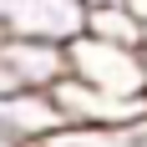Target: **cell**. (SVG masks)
Returning a JSON list of instances; mask_svg holds the SVG:
<instances>
[{
	"mask_svg": "<svg viewBox=\"0 0 147 147\" xmlns=\"http://www.w3.org/2000/svg\"><path fill=\"white\" fill-rule=\"evenodd\" d=\"M51 96H56L66 127H81V132H96V137L147 127V96H112V91H96L86 81H76V76H66Z\"/></svg>",
	"mask_w": 147,
	"mask_h": 147,
	"instance_id": "6da1fadb",
	"label": "cell"
},
{
	"mask_svg": "<svg viewBox=\"0 0 147 147\" xmlns=\"http://www.w3.org/2000/svg\"><path fill=\"white\" fill-rule=\"evenodd\" d=\"M66 56H71L76 81H86L96 91H112V96H142V51L81 36V41L66 46Z\"/></svg>",
	"mask_w": 147,
	"mask_h": 147,
	"instance_id": "7a4b0ae2",
	"label": "cell"
},
{
	"mask_svg": "<svg viewBox=\"0 0 147 147\" xmlns=\"http://www.w3.org/2000/svg\"><path fill=\"white\" fill-rule=\"evenodd\" d=\"M0 26H5V36L71 46L86 36V5L81 0H10L0 10Z\"/></svg>",
	"mask_w": 147,
	"mask_h": 147,
	"instance_id": "3957f363",
	"label": "cell"
},
{
	"mask_svg": "<svg viewBox=\"0 0 147 147\" xmlns=\"http://www.w3.org/2000/svg\"><path fill=\"white\" fill-rule=\"evenodd\" d=\"M0 61L10 66V76L20 81V91H56L71 76V56L66 46L51 41H26V36H5L0 41Z\"/></svg>",
	"mask_w": 147,
	"mask_h": 147,
	"instance_id": "277c9868",
	"label": "cell"
},
{
	"mask_svg": "<svg viewBox=\"0 0 147 147\" xmlns=\"http://www.w3.org/2000/svg\"><path fill=\"white\" fill-rule=\"evenodd\" d=\"M86 36L142 51V20H137V15L127 10L122 0H117V5H96V10H86Z\"/></svg>",
	"mask_w": 147,
	"mask_h": 147,
	"instance_id": "5b68a950",
	"label": "cell"
},
{
	"mask_svg": "<svg viewBox=\"0 0 147 147\" xmlns=\"http://www.w3.org/2000/svg\"><path fill=\"white\" fill-rule=\"evenodd\" d=\"M122 5H127V10H132L137 20H142V26H147V0H122Z\"/></svg>",
	"mask_w": 147,
	"mask_h": 147,
	"instance_id": "8992f818",
	"label": "cell"
},
{
	"mask_svg": "<svg viewBox=\"0 0 147 147\" xmlns=\"http://www.w3.org/2000/svg\"><path fill=\"white\" fill-rule=\"evenodd\" d=\"M81 5H86V10H96V5H117V0H81Z\"/></svg>",
	"mask_w": 147,
	"mask_h": 147,
	"instance_id": "52a82bcc",
	"label": "cell"
},
{
	"mask_svg": "<svg viewBox=\"0 0 147 147\" xmlns=\"http://www.w3.org/2000/svg\"><path fill=\"white\" fill-rule=\"evenodd\" d=\"M142 96H147V51H142Z\"/></svg>",
	"mask_w": 147,
	"mask_h": 147,
	"instance_id": "ba28073f",
	"label": "cell"
},
{
	"mask_svg": "<svg viewBox=\"0 0 147 147\" xmlns=\"http://www.w3.org/2000/svg\"><path fill=\"white\" fill-rule=\"evenodd\" d=\"M142 51H147V26H142Z\"/></svg>",
	"mask_w": 147,
	"mask_h": 147,
	"instance_id": "9c48e42d",
	"label": "cell"
}]
</instances>
